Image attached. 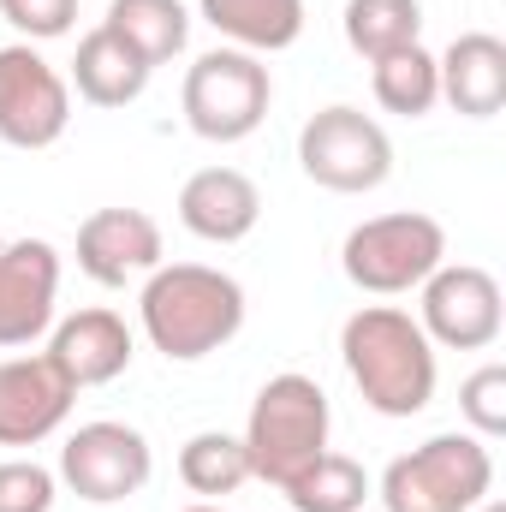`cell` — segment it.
<instances>
[{"instance_id": "cell-1", "label": "cell", "mask_w": 506, "mask_h": 512, "mask_svg": "<svg viewBox=\"0 0 506 512\" xmlns=\"http://www.w3.org/2000/svg\"><path fill=\"white\" fill-rule=\"evenodd\" d=\"M137 316L167 364H197L233 346V334L245 328V286L209 262H161L155 274H143Z\"/></svg>"}, {"instance_id": "cell-2", "label": "cell", "mask_w": 506, "mask_h": 512, "mask_svg": "<svg viewBox=\"0 0 506 512\" xmlns=\"http://www.w3.org/2000/svg\"><path fill=\"white\" fill-rule=\"evenodd\" d=\"M340 358H346L352 387L364 393V405L381 411V417H417V411H429L435 382H441L429 334L399 304H364V310H352L346 328H340Z\"/></svg>"}, {"instance_id": "cell-3", "label": "cell", "mask_w": 506, "mask_h": 512, "mask_svg": "<svg viewBox=\"0 0 506 512\" xmlns=\"http://www.w3.org/2000/svg\"><path fill=\"white\" fill-rule=\"evenodd\" d=\"M328 393L322 382L286 370V376H268L262 393L251 399V417H245V453H251V477L268 489H286L298 471H310L322 453H328Z\"/></svg>"}, {"instance_id": "cell-4", "label": "cell", "mask_w": 506, "mask_h": 512, "mask_svg": "<svg viewBox=\"0 0 506 512\" xmlns=\"http://www.w3.org/2000/svg\"><path fill=\"white\" fill-rule=\"evenodd\" d=\"M495 489V453L471 429L429 435L423 447L399 453L381 471V507L387 512H471Z\"/></svg>"}, {"instance_id": "cell-5", "label": "cell", "mask_w": 506, "mask_h": 512, "mask_svg": "<svg viewBox=\"0 0 506 512\" xmlns=\"http://www.w3.org/2000/svg\"><path fill=\"white\" fill-rule=\"evenodd\" d=\"M447 262V227L423 209H399V215H376L358 221L340 245V268L358 292L376 298H399L417 292L435 268Z\"/></svg>"}, {"instance_id": "cell-6", "label": "cell", "mask_w": 506, "mask_h": 512, "mask_svg": "<svg viewBox=\"0 0 506 512\" xmlns=\"http://www.w3.org/2000/svg\"><path fill=\"white\" fill-rule=\"evenodd\" d=\"M268 102H274V78H268L262 54H245V48L197 54L185 72V90H179L185 126L203 143H245L268 120Z\"/></svg>"}, {"instance_id": "cell-7", "label": "cell", "mask_w": 506, "mask_h": 512, "mask_svg": "<svg viewBox=\"0 0 506 512\" xmlns=\"http://www.w3.org/2000/svg\"><path fill=\"white\" fill-rule=\"evenodd\" d=\"M298 167L322 191L364 197V191H381L387 173H393V137L364 108L334 102V108L304 120V131H298Z\"/></svg>"}, {"instance_id": "cell-8", "label": "cell", "mask_w": 506, "mask_h": 512, "mask_svg": "<svg viewBox=\"0 0 506 512\" xmlns=\"http://www.w3.org/2000/svg\"><path fill=\"white\" fill-rule=\"evenodd\" d=\"M423 304H417V328L429 334V346H447V352H489L501 340L506 322V298L501 280L477 262H441L423 286Z\"/></svg>"}, {"instance_id": "cell-9", "label": "cell", "mask_w": 506, "mask_h": 512, "mask_svg": "<svg viewBox=\"0 0 506 512\" xmlns=\"http://www.w3.org/2000/svg\"><path fill=\"white\" fill-rule=\"evenodd\" d=\"M149 471H155V453H149L143 429L114 423V417L78 423L60 447V483L90 507H114V501L143 495Z\"/></svg>"}, {"instance_id": "cell-10", "label": "cell", "mask_w": 506, "mask_h": 512, "mask_svg": "<svg viewBox=\"0 0 506 512\" xmlns=\"http://www.w3.org/2000/svg\"><path fill=\"white\" fill-rule=\"evenodd\" d=\"M72 126V84L54 60L30 42L0 48V143L12 149H54Z\"/></svg>"}, {"instance_id": "cell-11", "label": "cell", "mask_w": 506, "mask_h": 512, "mask_svg": "<svg viewBox=\"0 0 506 512\" xmlns=\"http://www.w3.org/2000/svg\"><path fill=\"white\" fill-rule=\"evenodd\" d=\"M78 387L48 352L0 358V447H36L72 417Z\"/></svg>"}, {"instance_id": "cell-12", "label": "cell", "mask_w": 506, "mask_h": 512, "mask_svg": "<svg viewBox=\"0 0 506 512\" xmlns=\"http://www.w3.org/2000/svg\"><path fill=\"white\" fill-rule=\"evenodd\" d=\"M60 251L48 239L0 245V346H30L54 328Z\"/></svg>"}, {"instance_id": "cell-13", "label": "cell", "mask_w": 506, "mask_h": 512, "mask_svg": "<svg viewBox=\"0 0 506 512\" xmlns=\"http://www.w3.org/2000/svg\"><path fill=\"white\" fill-rule=\"evenodd\" d=\"M48 358L66 370L72 387H108L120 382L137 358V340H131L126 316L120 310H72L66 322H54L48 334Z\"/></svg>"}, {"instance_id": "cell-14", "label": "cell", "mask_w": 506, "mask_h": 512, "mask_svg": "<svg viewBox=\"0 0 506 512\" xmlns=\"http://www.w3.org/2000/svg\"><path fill=\"white\" fill-rule=\"evenodd\" d=\"M78 268L96 286H126L161 268V227L143 209H96L78 227Z\"/></svg>"}, {"instance_id": "cell-15", "label": "cell", "mask_w": 506, "mask_h": 512, "mask_svg": "<svg viewBox=\"0 0 506 512\" xmlns=\"http://www.w3.org/2000/svg\"><path fill=\"white\" fill-rule=\"evenodd\" d=\"M179 221L203 245H239L262 221V191L239 167H203L179 185Z\"/></svg>"}, {"instance_id": "cell-16", "label": "cell", "mask_w": 506, "mask_h": 512, "mask_svg": "<svg viewBox=\"0 0 506 512\" xmlns=\"http://www.w3.org/2000/svg\"><path fill=\"white\" fill-rule=\"evenodd\" d=\"M441 72V102L465 120H495L506 108V42L489 30H465L435 54Z\"/></svg>"}, {"instance_id": "cell-17", "label": "cell", "mask_w": 506, "mask_h": 512, "mask_svg": "<svg viewBox=\"0 0 506 512\" xmlns=\"http://www.w3.org/2000/svg\"><path fill=\"white\" fill-rule=\"evenodd\" d=\"M149 78H155V72L131 54L108 24H96V30L78 42V54H72V84H78V96H84L90 108H131V102L149 90Z\"/></svg>"}, {"instance_id": "cell-18", "label": "cell", "mask_w": 506, "mask_h": 512, "mask_svg": "<svg viewBox=\"0 0 506 512\" xmlns=\"http://www.w3.org/2000/svg\"><path fill=\"white\" fill-rule=\"evenodd\" d=\"M203 24L227 36V48L280 54L304 36V0H197Z\"/></svg>"}, {"instance_id": "cell-19", "label": "cell", "mask_w": 506, "mask_h": 512, "mask_svg": "<svg viewBox=\"0 0 506 512\" xmlns=\"http://www.w3.org/2000/svg\"><path fill=\"white\" fill-rule=\"evenodd\" d=\"M102 24L126 42L149 72L167 66V60H179L185 42H191V12H185V0H108V18H102Z\"/></svg>"}, {"instance_id": "cell-20", "label": "cell", "mask_w": 506, "mask_h": 512, "mask_svg": "<svg viewBox=\"0 0 506 512\" xmlns=\"http://www.w3.org/2000/svg\"><path fill=\"white\" fill-rule=\"evenodd\" d=\"M370 90L387 114L399 120H423L435 102H441V72H435V54L423 42L399 48V54H381L370 60Z\"/></svg>"}, {"instance_id": "cell-21", "label": "cell", "mask_w": 506, "mask_h": 512, "mask_svg": "<svg viewBox=\"0 0 506 512\" xmlns=\"http://www.w3.org/2000/svg\"><path fill=\"white\" fill-rule=\"evenodd\" d=\"M340 30L358 60L399 54V48L423 42V0H346Z\"/></svg>"}, {"instance_id": "cell-22", "label": "cell", "mask_w": 506, "mask_h": 512, "mask_svg": "<svg viewBox=\"0 0 506 512\" xmlns=\"http://www.w3.org/2000/svg\"><path fill=\"white\" fill-rule=\"evenodd\" d=\"M179 483H185L191 495H203V501L239 495V489L251 483V453H245V441L227 435V429L191 435V441L179 447Z\"/></svg>"}, {"instance_id": "cell-23", "label": "cell", "mask_w": 506, "mask_h": 512, "mask_svg": "<svg viewBox=\"0 0 506 512\" xmlns=\"http://www.w3.org/2000/svg\"><path fill=\"white\" fill-rule=\"evenodd\" d=\"M292 512H364L370 501V471L358 465V459H346V453H322L310 471H298L286 489H280Z\"/></svg>"}, {"instance_id": "cell-24", "label": "cell", "mask_w": 506, "mask_h": 512, "mask_svg": "<svg viewBox=\"0 0 506 512\" xmlns=\"http://www.w3.org/2000/svg\"><path fill=\"white\" fill-rule=\"evenodd\" d=\"M459 417L471 423L477 441L506 435V364H483V370L465 376V387H459Z\"/></svg>"}, {"instance_id": "cell-25", "label": "cell", "mask_w": 506, "mask_h": 512, "mask_svg": "<svg viewBox=\"0 0 506 512\" xmlns=\"http://www.w3.org/2000/svg\"><path fill=\"white\" fill-rule=\"evenodd\" d=\"M60 477L36 459H6L0 465V512H54Z\"/></svg>"}, {"instance_id": "cell-26", "label": "cell", "mask_w": 506, "mask_h": 512, "mask_svg": "<svg viewBox=\"0 0 506 512\" xmlns=\"http://www.w3.org/2000/svg\"><path fill=\"white\" fill-rule=\"evenodd\" d=\"M0 18L24 42H54L78 24V0H0Z\"/></svg>"}, {"instance_id": "cell-27", "label": "cell", "mask_w": 506, "mask_h": 512, "mask_svg": "<svg viewBox=\"0 0 506 512\" xmlns=\"http://www.w3.org/2000/svg\"><path fill=\"white\" fill-rule=\"evenodd\" d=\"M471 512H506V501H495V495H483V501H477Z\"/></svg>"}, {"instance_id": "cell-28", "label": "cell", "mask_w": 506, "mask_h": 512, "mask_svg": "<svg viewBox=\"0 0 506 512\" xmlns=\"http://www.w3.org/2000/svg\"><path fill=\"white\" fill-rule=\"evenodd\" d=\"M185 512H221V507H209V501H203V507H185Z\"/></svg>"}]
</instances>
